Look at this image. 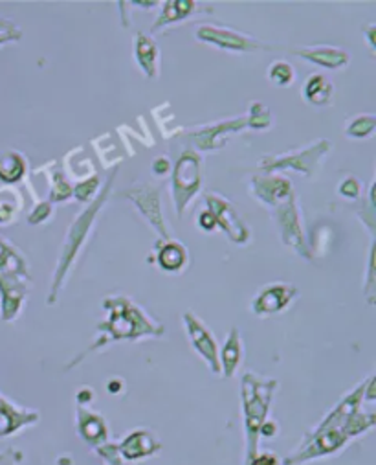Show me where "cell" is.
<instances>
[{"label": "cell", "instance_id": "d6a6232c", "mask_svg": "<svg viewBox=\"0 0 376 465\" xmlns=\"http://www.w3.org/2000/svg\"><path fill=\"white\" fill-rule=\"evenodd\" d=\"M338 192H340L342 197L358 199V197H360V192H362V186H360L358 179H354V177H345V179L340 183Z\"/></svg>", "mask_w": 376, "mask_h": 465}, {"label": "cell", "instance_id": "484cf974", "mask_svg": "<svg viewBox=\"0 0 376 465\" xmlns=\"http://www.w3.org/2000/svg\"><path fill=\"white\" fill-rule=\"evenodd\" d=\"M294 77H295V72L292 68L290 63L286 61H274L270 66H268V80L277 85V87H288L294 84Z\"/></svg>", "mask_w": 376, "mask_h": 465}, {"label": "cell", "instance_id": "83f0119b", "mask_svg": "<svg viewBox=\"0 0 376 465\" xmlns=\"http://www.w3.org/2000/svg\"><path fill=\"white\" fill-rule=\"evenodd\" d=\"M246 122H248L250 129L265 131V129H270V125H272V114H270V111L265 104L254 102L250 105V113L246 116Z\"/></svg>", "mask_w": 376, "mask_h": 465}, {"label": "cell", "instance_id": "9c48e42d", "mask_svg": "<svg viewBox=\"0 0 376 465\" xmlns=\"http://www.w3.org/2000/svg\"><path fill=\"white\" fill-rule=\"evenodd\" d=\"M28 276L15 272H0V321L12 322L17 319L28 292Z\"/></svg>", "mask_w": 376, "mask_h": 465}, {"label": "cell", "instance_id": "e575fe53", "mask_svg": "<svg viewBox=\"0 0 376 465\" xmlns=\"http://www.w3.org/2000/svg\"><path fill=\"white\" fill-rule=\"evenodd\" d=\"M360 219L369 226V230H374V188L371 186L369 190V197L365 203V210L360 212Z\"/></svg>", "mask_w": 376, "mask_h": 465}, {"label": "cell", "instance_id": "4dcf8cb0", "mask_svg": "<svg viewBox=\"0 0 376 465\" xmlns=\"http://www.w3.org/2000/svg\"><path fill=\"white\" fill-rule=\"evenodd\" d=\"M98 188H100V177H92V179L83 181L82 184L75 186V190L72 193L75 195V199H78V201L87 203V201H91L94 197Z\"/></svg>", "mask_w": 376, "mask_h": 465}, {"label": "cell", "instance_id": "2e32d148", "mask_svg": "<svg viewBox=\"0 0 376 465\" xmlns=\"http://www.w3.org/2000/svg\"><path fill=\"white\" fill-rule=\"evenodd\" d=\"M250 190H252V195L257 197V201L272 208L294 193L292 183L288 179L279 175H270V173L252 177Z\"/></svg>", "mask_w": 376, "mask_h": 465}, {"label": "cell", "instance_id": "7bdbcfd3", "mask_svg": "<svg viewBox=\"0 0 376 465\" xmlns=\"http://www.w3.org/2000/svg\"><path fill=\"white\" fill-rule=\"evenodd\" d=\"M372 34H374V25H371V26L367 28V41H369V45H371V50H374V45H372Z\"/></svg>", "mask_w": 376, "mask_h": 465}, {"label": "cell", "instance_id": "277c9868", "mask_svg": "<svg viewBox=\"0 0 376 465\" xmlns=\"http://www.w3.org/2000/svg\"><path fill=\"white\" fill-rule=\"evenodd\" d=\"M331 151V142L329 140H318L311 143L305 149L292 151L279 154V157H265L259 163V168L265 173H274V172H284L292 170L297 173H304L305 177H313L314 172L320 168V163L323 161L325 154Z\"/></svg>", "mask_w": 376, "mask_h": 465}, {"label": "cell", "instance_id": "7402d4cb", "mask_svg": "<svg viewBox=\"0 0 376 465\" xmlns=\"http://www.w3.org/2000/svg\"><path fill=\"white\" fill-rule=\"evenodd\" d=\"M334 87L322 74H313L304 85V98L314 107H325L333 102Z\"/></svg>", "mask_w": 376, "mask_h": 465}, {"label": "cell", "instance_id": "cb8c5ba5", "mask_svg": "<svg viewBox=\"0 0 376 465\" xmlns=\"http://www.w3.org/2000/svg\"><path fill=\"white\" fill-rule=\"evenodd\" d=\"M26 161L21 153L8 151L0 154V183L17 184L24 179Z\"/></svg>", "mask_w": 376, "mask_h": 465}, {"label": "cell", "instance_id": "7a4b0ae2", "mask_svg": "<svg viewBox=\"0 0 376 465\" xmlns=\"http://www.w3.org/2000/svg\"><path fill=\"white\" fill-rule=\"evenodd\" d=\"M277 381L263 379L255 373H245L241 379V403L246 432V461L259 450V429L268 420V411L275 392Z\"/></svg>", "mask_w": 376, "mask_h": 465}, {"label": "cell", "instance_id": "f1b7e54d", "mask_svg": "<svg viewBox=\"0 0 376 465\" xmlns=\"http://www.w3.org/2000/svg\"><path fill=\"white\" fill-rule=\"evenodd\" d=\"M23 39V30L12 19H0V46L8 43H19Z\"/></svg>", "mask_w": 376, "mask_h": 465}, {"label": "cell", "instance_id": "b9f144b4", "mask_svg": "<svg viewBox=\"0 0 376 465\" xmlns=\"http://www.w3.org/2000/svg\"><path fill=\"white\" fill-rule=\"evenodd\" d=\"M92 398H94V394H92V391L89 389V386H85V389H80V392H78V403L80 405L85 407Z\"/></svg>", "mask_w": 376, "mask_h": 465}, {"label": "cell", "instance_id": "f35d334b", "mask_svg": "<svg viewBox=\"0 0 376 465\" xmlns=\"http://www.w3.org/2000/svg\"><path fill=\"white\" fill-rule=\"evenodd\" d=\"M171 172V163L166 157H159L157 161H153V173L155 175H168Z\"/></svg>", "mask_w": 376, "mask_h": 465}, {"label": "cell", "instance_id": "1f68e13d", "mask_svg": "<svg viewBox=\"0 0 376 465\" xmlns=\"http://www.w3.org/2000/svg\"><path fill=\"white\" fill-rule=\"evenodd\" d=\"M96 452L109 463V465H123V460L118 452V443H103L96 449Z\"/></svg>", "mask_w": 376, "mask_h": 465}, {"label": "cell", "instance_id": "9a60e30c", "mask_svg": "<svg viewBox=\"0 0 376 465\" xmlns=\"http://www.w3.org/2000/svg\"><path fill=\"white\" fill-rule=\"evenodd\" d=\"M41 416L35 411L15 405L14 401L0 396V440L14 436L26 427L39 423Z\"/></svg>", "mask_w": 376, "mask_h": 465}, {"label": "cell", "instance_id": "d4e9b609", "mask_svg": "<svg viewBox=\"0 0 376 465\" xmlns=\"http://www.w3.org/2000/svg\"><path fill=\"white\" fill-rule=\"evenodd\" d=\"M0 272H15L28 276L23 256L5 240H0Z\"/></svg>", "mask_w": 376, "mask_h": 465}, {"label": "cell", "instance_id": "8fae6325", "mask_svg": "<svg viewBox=\"0 0 376 465\" xmlns=\"http://www.w3.org/2000/svg\"><path fill=\"white\" fill-rule=\"evenodd\" d=\"M182 321H184V326L188 330V335H189V341H191L195 351L206 361V364L209 366V370L215 375H220L217 341L213 339L211 331L191 312H186L182 315Z\"/></svg>", "mask_w": 376, "mask_h": 465}, {"label": "cell", "instance_id": "52a82bcc", "mask_svg": "<svg viewBox=\"0 0 376 465\" xmlns=\"http://www.w3.org/2000/svg\"><path fill=\"white\" fill-rule=\"evenodd\" d=\"M206 204H207V212L215 217L217 228H220L224 234L237 245L248 243L250 228L241 219V215L237 213L232 203H228L217 193H206Z\"/></svg>", "mask_w": 376, "mask_h": 465}, {"label": "cell", "instance_id": "7c38bea8", "mask_svg": "<svg viewBox=\"0 0 376 465\" xmlns=\"http://www.w3.org/2000/svg\"><path fill=\"white\" fill-rule=\"evenodd\" d=\"M297 296V287L292 283H272L266 285L252 300V312L259 317L275 315L286 309Z\"/></svg>", "mask_w": 376, "mask_h": 465}, {"label": "cell", "instance_id": "4316f807", "mask_svg": "<svg viewBox=\"0 0 376 465\" xmlns=\"http://www.w3.org/2000/svg\"><path fill=\"white\" fill-rule=\"evenodd\" d=\"M376 118L372 114H360L352 118L345 129V134L351 138H367L374 133Z\"/></svg>", "mask_w": 376, "mask_h": 465}, {"label": "cell", "instance_id": "8992f818", "mask_svg": "<svg viewBox=\"0 0 376 465\" xmlns=\"http://www.w3.org/2000/svg\"><path fill=\"white\" fill-rule=\"evenodd\" d=\"M274 217L279 226V234L281 240L286 247H292L299 256H304L305 260H313V254L309 251V245L304 236V228H301L299 221V210L295 203V195L292 193L284 201L274 206Z\"/></svg>", "mask_w": 376, "mask_h": 465}, {"label": "cell", "instance_id": "4fadbf2b", "mask_svg": "<svg viewBox=\"0 0 376 465\" xmlns=\"http://www.w3.org/2000/svg\"><path fill=\"white\" fill-rule=\"evenodd\" d=\"M246 127H248L246 116L226 120V122H220V124H211V125H206V127L191 133L189 142L200 151L220 149V147L226 145V138H228L232 133H237V131L246 129Z\"/></svg>", "mask_w": 376, "mask_h": 465}, {"label": "cell", "instance_id": "44dd1931", "mask_svg": "<svg viewBox=\"0 0 376 465\" xmlns=\"http://www.w3.org/2000/svg\"><path fill=\"white\" fill-rule=\"evenodd\" d=\"M243 359V342H241V333L237 328H232V331L226 337V342L222 346V353L218 357L220 362V375L224 377H232Z\"/></svg>", "mask_w": 376, "mask_h": 465}, {"label": "cell", "instance_id": "f546056e", "mask_svg": "<svg viewBox=\"0 0 376 465\" xmlns=\"http://www.w3.org/2000/svg\"><path fill=\"white\" fill-rule=\"evenodd\" d=\"M70 195H72V188H70L68 181L64 179L63 173L55 172V175H53V188H52V193H50V201L61 203V201H66Z\"/></svg>", "mask_w": 376, "mask_h": 465}, {"label": "cell", "instance_id": "8d00e7d4", "mask_svg": "<svg viewBox=\"0 0 376 465\" xmlns=\"http://www.w3.org/2000/svg\"><path fill=\"white\" fill-rule=\"evenodd\" d=\"M246 465H281V460L272 452H257Z\"/></svg>", "mask_w": 376, "mask_h": 465}, {"label": "cell", "instance_id": "ffe728a7", "mask_svg": "<svg viewBox=\"0 0 376 465\" xmlns=\"http://www.w3.org/2000/svg\"><path fill=\"white\" fill-rule=\"evenodd\" d=\"M134 55H136L140 68L143 70V74L149 77V80L157 77V74H159V46L153 39L138 32L136 39H134Z\"/></svg>", "mask_w": 376, "mask_h": 465}, {"label": "cell", "instance_id": "5b68a950", "mask_svg": "<svg viewBox=\"0 0 376 465\" xmlns=\"http://www.w3.org/2000/svg\"><path fill=\"white\" fill-rule=\"evenodd\" d=\"M200 166H202V161L197 153L184 151L173 168L171 186H173V199H175L178 217L184 215L191 199L200 190V181H202Z\"/></svg>", "mask_w": 376, "mask_h": 465}, {"label": "cell", "instance_id": "ba28073f", "mask_svg": "<svg viewBox=\"0 0 376 465\" xmlns=\"http://www.w3.org/2000/svg\"><path fill=\"white\" fill-rule=\"evenodd\" d=\"M123 197H127L129 201H132L136 204V208L140 210V213L150 223L162 240H171L169 232L166 228L164 217H162V206H160V190L153 184L143 183V184H134L132 188L125 190L121 193Z\"/></svg>", "mask_w": 376, "mask_h": 465}, {"label": "cell", "instance_id": "d6986e66", "mask_svg": "<svg viewBox=\"0 0 376 465\" xmlns=\"http://www.w3.org/2000/svg\"><path fill=\"white\" fill-rule=\"evenodd\" d=\"M198 6L200 5L193 3V0H168V3H164L162 14L159 15L157 23L150 28V34H157L173 23H178L186 17H191L197 12H202Z\"/></svg>", "mask_w": 376, "mask_h": 465}, {"label": "cell", "instance_id": "6da1fadb", "mask_svg": "<svg viewBox=\"0 0 376 465\" xmlns=\"http://www.w3.org/2000/svg\"><path fill=\"white\" fill-rule=\"evenodd\" d=\"M103 307L107 312V319L101 324H98V331L101 333V337L89 348L85 355H89L94 350H100L109 342L164 335V328L150 321L140 307L132 303V300L125 296H109L103 300Z\"/></svg>", "mask_w": 376, "mask_h": 465}, {"label": "cell", "instance_id": "60d3db41", "mask_svg": "<svg viewBox=\"0 0 376 465\" xmlns=\"http://www.w3.org/2000/svg\"><path fill=\"white\" fill-rule=\"evenodd\" d=\"M277 423L274 421V420H265V423L261 425V429H259V436H263V438H274V436H277Z\"/></svg>", "mask_w": 376, "mask_h": 465}, {"label": "cell", "instance_id": "d590c367", "mask_svg": "<svg viewBox=\"0 0 376 465\" xmlns=\"http://www.w3.org/2000/svg\"><path fill=\"white\" fill-rule=\"evenodd\" d=\"M365 298L369 303H374V245L369 252V271H367V285H365Z\"/></svg>", "mask_w": 376, "mask_h": 465}, {"label": "cell", "instance_id": "e0dca14e", "mask_svg": "<svg viewBox=\"0 0 376 465\" xmlns=\"http://www.w3.org/2000/svg\"><path fill=\"white\" fill-rule=\"evenodd\" d=\"M75 418H78V420H75L78 434L87 445L98 449L100 445L109 441V427H107L101 414H98L94 411H89L83 405H78V412H75Z\"/></svg>", "mask_w": 376, "mask_h": 465}, {"label": "cell", "instance_id": "ab89813d", "mask_svg": "<svg viewBox=\"0 0 376 465\" xmlns=\"http://www.w3.org/2000/svg\"><path fill=\"white\" fill-rule=\"evenodd\" d=\"M198 226L202 228V230H206V232H211V230H215L217 228V223H215V217L206 210V212H202L200 215H198Z\"/></svg>", "mask_w": 376, "mask_h": 465}, {"label": "cell", "instance_id": "5bb4252c", "mask_svg": "<svg viewBox=\"0 0 376 465\" xmlns=\"http://www.w3.org/2000/svg\"><path fill=\"white\" fill-rule=\"evenodd\" d=\"M160 449L162 445L157 436L147 429H136L118 443V452L123 461H140L153 458L160 452Z\"/></svg>", "mask_w": 376, "mask_h": 465}, {"label": "cell", "instance_id": "603a6c76", "mask_svg": "<svg viewBox=\"0 0 376 465\" xmlns=\"http://www.w3.org/2000/svg\"><path fill=\"white\" fill-rule=\"evenodd\" d=\"M157 262L159 265L166 271V272H180L186 263H188V251L182 243L168 240L157 254Z\"/></svg>", "mask_w": 376, "mask_h": 465}, {"label": "cell", "instance_id": "74e56055", "mask_svg": "<svg viewBox=\"0 0 376 465\" xmlns=\"http://www.w3.org/2000/svg\"><path fill=\"white\" fill-rule=\"evenodd\" d=\"M23 460H24V454L17 449L0 452V465H19Z\"/></svg>", "mask_w": 376, "mask_h": 465}, {"label": "cell", "instance_id": "836d02e7", "mask_svg": "<svg viewBox=\"0 0 376 465\" xmlns=\"http://www.w3.org/2000/svg\"><path fill=\"white\" fill-rule=\"evenodd\" d=\"M50 215H52V204H50V203H39V204L32 210V213L28 215V223H30V224H41V223H44Z\"/></svg>", "mask_w": 376, "mask_h": 465}, {"label": "cell", "instance_id": "ac0fdd59", "mask_svg": "<svg viewBox=\"0 0 376 465\" xmlns=\"http://www.w3.org/2000/svg\"><path fill=\"white\" fill-rule=\"evenodd\" d=\"M292 54L304 57L305 61L313 63V64H318V66H323V68H329V70H338V68H343L347 63H349V54L342 48H336V46H307V48H299V50H294Z\"/></svg>", "mask_w": 376, "mask_h": 465}, {"label": "cell", "instance_id": "30bf717a", "mask_svg": "<svg viewBox=\"0 0 376 465\" xmlns=\"http://www.w3.org/2000/svg\"><path fill=\"white\" fill-rule=\"evenodd\" d=\"M197 39L207 45H213L220 50H230V52H255L261 48H266L259 41H255L250 35H243L236 30L228 28H215V26H200L195 32Z\"/></svg>", "mask_w": 376, "mask_h": 465}, {"label": "cell", "instance_id": "3957f363", "mask_svg": "<svg viewBox=\"0 0 376 465\" xmlns=\"http://www.w3.org/2000/svg\"><path fill=\"white\" fill-rule=\"evenodd\" d=\"M114 177H116V172L112 173V177H109L107 184H105L103 190H101V195H100L92 204H89V208H87L85 212H82V213L78 215V219H75V221L72 223V226L68 228L66 240H64V245H63V251H61V256H59V263H57L55 274H53V282H52L50 292H48V296H46V303H48V305L55 303L57 294H59V291H61V285H63V282H64V278H66V274H68V271H70V267H72L75 256L80 254L82 245L85 243V240H87V236H89V232H91V228H92V224H94V219H96L98 212L101 210V206L105 204V201H107V197H109V192H111V188H112Z\"/></svg>", "mask_w": 376, "mask_h": 465}]
</instances>
